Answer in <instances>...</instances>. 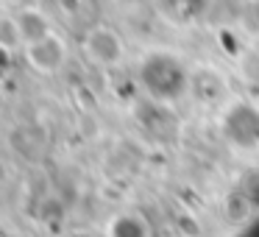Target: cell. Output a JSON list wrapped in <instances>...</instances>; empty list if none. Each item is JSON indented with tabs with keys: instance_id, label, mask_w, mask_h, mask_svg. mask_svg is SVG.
Masks as SVG:
<instances>
[{
	"instance_id": "cell-1",
	"label": "cell",
	"mask_w": 259,
	"mask_h": 237,
	"mask_svg": "<svg viewBox=\"0 0 259 237\" xmlns=\"http://www.w3.org/2000/svg\"><path fill=\"white\" fill-rule=\"evenodd\" d=\"M137 84L156 106H176L190 95L192 67L170 48H151L137 62Z\"/></svg>"
},
{
	"instance_id": "cell-2",
	"label": "cell",
	"mask_w": 259,
	"mask_h": 237,
	"mask_svg": "<svg viewBox=\"0 0 259 237\" xmlns=\"http://www.w3.org/2000/svg\"><path fill=\"white\" fill-rule=\"evenodd\" d=\"M220 137L237 153H259V103L251 98H229L220 106Z\"/></svg>"
},
{
	"instance_id": "cell-3",
	"label": "cell",
	"mask_w": 259,
	"mask_h": 237,
	"mask_svg": "<svg viewBox=\"0 0 259 237\" xmlns=\"http://www.w3.org/2000/svg\"><path fill=\"white\" fill-rule=\"evenodd\" d=\"M81 51L92 67L112 70L125 59V42L112 25H92L81 40Z\"/></svg>"
},
{
	"instance_id": "cell-4",
	"label": "cell",
	"mask_w": 259,
	"mask_h": 237,
	"mask_svg": "<svg viewBox=\"0 0 259 237\" xmlns=\"http://www.w3.org/2000/svg\"><path fill=\"white\" fill-rule=\"evenodd\" d=\"M23 56H25V62H28V67L36 70L39 75H56V73H62L64 64H67L70 48H67V40H64L59 31H53V34L31 42L23 51Z\"/></svg>"
},
{
	"instance_id": "cell-5",
	"label": "cell",
	"mask_w": 259,
	"mask_h": 237,
	"mask_svg": "<svg viewBox=\"0 0 259 237\" xmlns=\"http://www.w3.org/2000/svg\"><path fill=\"white\" fill-rule=\"evenodd\" d=\"M103 237H153V223L140 209H120L106 220Z\"/></svg>"
},
{
	"instance_id": "cell-6",
	"label": "cell",
	"mask_w": 259,
	"mask_h": 237,
	"mask_svg": "<svg viewBox=\"0 0 259 237\" xmlns=\"http://www.w3.org/2000/svg\"><path fill=\"white\" fill-rule=\"evenodd\" d=\"M14 20H17V28H20V36H23L25 48H28L31 42H36V40H42V36L56 31L51 23V17H48L42 9H34V6H25L23 12H17Z\"/></svg>"
},
{
	"instance_id": "cell-7",
	"label": "cell",
	"mask_w": 259,
	"mask_h": 237,
	"mask_svg": "<svg viewBox=\"0 0 259 237\" xmlns=\"http://www.w3.org/2000/svg\"><path fill=\"white\" fill-rule=\"evenodd\" d=\"M0 45L6 53H14V51H25L23 45V36H20V28H17V20L14 14H6L3 23H0Z\"/></svg>"
},
{
	"instance_id": "cell-8",
	"label": "cell",
	"mask_w": 259,
	"mask_h": 237,
	"mask_svg": "<svg viewBox=\"0 0 259 237\" xmlns=\"http://www.w3.org/2000/svg\"><path fill=\"white\" fill-rule=\"evenodd\" d=\"M114 3H120V6H145V3H151V0H114Z\"/></svg>"
}]
</instances>
